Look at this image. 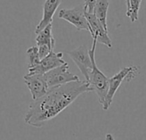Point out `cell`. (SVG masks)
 Listing matches in <instances>:
<instances>
[{
  "label": "cell",
  "instance_id": "6da1fadb",
  "mask_svg": "<svg viewBox=\"0 0 146 140\" xmlns=\"http://www.w3.org/2000/svg\"><path fill=\"white\" fill-rule=\"evenodd\" d=\"M92 92L88 81L78 80L49 88L47 92L34 100L25 114L26 124L40 128L69 107L80 95Z\"/></svg>",
  "mask_w": 146,
  "mask_h": 140
},
{
  "label": "cell",
  "instance_id": "7a4b0ae2",
  "mask_svg": "<svg viewBox=\"0 0 146 140\" xmlns=\"http://www.w3.org/2000/svg\"><path fill=\"white\" fill-rule=\"evenodd\" d=\"M96 39H93L92 47L90 50V56L93 62L92 71L90 74L89 84L91 88V91L96 92L97 96L98 102L103 105L105 103L107 95L109 88V79L98 68L96 62Z\"/></svg>",
  "mask_w": 146,
  "mask_h": 140
},
{
  "label": "cell",
  "instance_id": "3957f363",
  "mask_svg": "<svg viewBox=\"0 0 146 140\" xmlns=\"http://www.w3.org/2000/svg\"><path fill=\"white\" fill-rule=\"evenodd\" d=\"M139 73V67L130 66L123 67L119 70V72L114 75L113 77L109 78V88L107 95L105 103L102 105L103 110H108L113 102V97L119 88L121 83L125 80L126 82L131 81Z\"/></svg>",
  "mask_w": 146,
  "mask_h": 140
},
{
  "label": "cell",
  "instance_id": "277c9868",
  "mask_svg": "<svg viewBox=\"0 0 146 140\" xmlns=\"http://www.w3.org/2000/svg\"><path fill=\"white\" fill-rule=\"evenodd\" d=\"M58 17L72 24L78 31L90 30L89 22L85 16L84 5H78L72 9H62L58 12Z\"/></svg>",
  "mask_w": 146,
  "mask_h": 140
},
{
  "label": "cell",
  "instance_id": "5b68a950",
  "mask_svg": "<svg viewBox=\"0 0 146 140\" xmlns=\"http://www.w3.org/2000/svg\"><path fill=\"white\" fill-rule=\"evenodd\" d=\"M49 88L58 86L72 81L80 80L79 77L69 71V65L67 62L50 70L45 74Z\"/></svg>",
  "mask_w": 146,
  "mask_h": 140
},
{
  "label": "cell",
  "instance_id": "8992f818",
  "mask_svg": "<svg viewBox=\"0 0 146 140\" xmlns=\"http://www.w3.org/2000/svg\"><path fill=\"white\" fill-rule=\"evenodd\" d=\"M66 53L78 66L80 72L84 76L85 80L88 81L90 74L93 68V62L90 58V50L88 47L86 45H81L73 50L66 51Z\"/></svg>",
  "mask_w": 146,
  "mask_h": 140
},
{
  "label": "cell",
  "instance_id": "52a82bcc",
  "mask_svg": "<svg viewBox=\"0 0 146 140\" xmlns=\"http://www.w3.org/2000/svg\"><path fill=\"white\" fill-rule=\"evenodd\" d=\"M23 80L32 95L33 100L39 99L49 90L45 75L29 73L23 76Z\"/></svg>",
  "mask_w": 146,
  "mask_h": 140
},
{
  "label": "cell",
  "instance_id": "ba28073f",
  "mask_svg": "<svg viewBox=\"0 0 146 140\" xmlns=\"http://www.w3.org/2000/svg\"><path fill=\"white\" fill-rule=\"evenodd\" d=\"M85 16L89 22L90 27V33H91L93 39H96L98 43L102 44L108 48H112L113 44L111 39L108 36V31L104 28V27L97 19L96 15L94 13L85 12Z\"/></svg>",
  "mask_w": 146,
  "mask_h": 140
},
{
  "label": "cell",
  "instance_id": "9c48e42d",
  "mask_svg": "<svg viewBox=\"0 0 146 140\" xmlns=\"http://www.w3.org/2000/svg\"><path fill=\"white\" fill-rule=\"evenodd\" d=\"M66 62L63 59V52H54L51 51L46 56L40 60V62L36 67L29 69V73L31 74H41L45 75L50 70L64 64Z\"/></svg>",
  "mask_w": 146,
  "mask_h": 140
},
{
  "label": "cell",
  "instance_id": "30bf717a",
  "mask_svg": "<svg viewBox=\"0 0 146 140\" xmlns=\"http://www.w3.org/2000/svg\"><path fill=\"white\" fill-rule=\"evenodd\" d=\"M62 2L63 0H46L43 5L42 19L40 21V22L35 27V33L36 34L42 29H44L47 25L52 23L53 16Z\"/></svg>",
  "mask_w": 146,
  "mask_h": 140
},
{
  "label": "cell",
  "instance_id": "8fae6325",
  "mask_svg": "<svg viewBox=\"0 0 146 140\" xmlns=\"http://www.w3.org/2000/svg\"><path fill=\"white\" fill-rule=\"evenodd\" d=\"M52 23L47 25L44 29L37 33L35 38L36 45H46L53 50L55 46V39L52 36Z\"/></svg>",
  "mask_w": 146,
  "mask_h": 140
},
{
  "label": "cell",
  "instance_id": "7c38bea8",
  "mask_svg": "<svg viewBox=\"0 0 146 140\" xmlns=\"http://www.w3.org/2000/svg\"><path fill=\"white\" fill-rule=\"evenodd\" d=\"M109 7V1L108 0H96V3L94 9V14L102 24L104 28L108 31V24H107V16L108 10Z\"/></svg>",
  "mask_w": 146,
  "mask_h": 140
},
{
  "label": "cell",
  "instance_id": "4fadbf2b",
  "mask_svg": "<svg viewBox=\"0 0 146 140\" xmlns=\"http://www.w3.org/2000/svg\"><path fill=\"white\" fill-rule=\"evenodd\" d=\"M142 0H129L126 6V16L130 18L131 22H136L138 20V12Z\"/></svg>",
  "mask_w": 146,
  "mask_h": 140
},
{
  "label": "cell",
  "instance_id": "5bb4252c",
  "mask_svg": "<svg viewBox=\"0 0 146 140\" xmlns=\"http://www.w3.org/2000/svg\"><path fill=\"white\" fill-rule=\"evenodd\" d=\"M27 56H28V68H33L40 64V56L39 54V49L38 46H32L29 47L26 51Z\"/></svg>",
  "mask_w": 146,
  "mask_h": 140
},
{
  "label": "cell",
  "instance_id": "9a60e30c",
  "mask_svg": "<svg viewBox=\"0 0 146 140\" xmlns=\"http://www.w3.org/2000/svg\"><path fill=\"white\" fill-rule=\"evenodd\" d=\"M96 3V0H84V7L85 12L94 13V9H95Z\"/></svg>",
  "mask_w": 146,
  "mask_h": 140
},
{
  "label": "cell",
  "instance_id": "2e32d148",
  "mask_svg": "<svg viewBox=\"0 0 146 140\" xmlns=\"http://www.w3.org/2000/svg\"><path fill=\"white\" fill-rule=\"evenodd\" d=\"M105 140H114V137L113 136V134L111 133H108L105 137Z\"/></svg>",
  "mask_w": 146,
  "mask_h": 140
},
{
  "label": "cell",
  "instance_id": "e0dca14e",
  "mask_svg": "<svg viewBox=\"0 0 146 140\" xmlns=\"http://www.w3.org/2000/svg\"><path fill=\"white\" fill-rule=\"evenodd\" d=\"M125 2H126V6H127L128 4H129V0H125Z\"/></svg>",
  "mask_w": 146,
  "mask_h": 140
}]
</instances>
